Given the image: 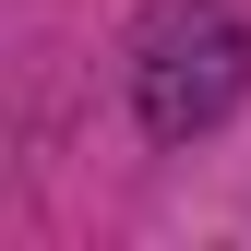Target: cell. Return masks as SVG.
<instances>
[{
	"label": "cell",
	"instance_id": "obj_1",
	"mask_svg": "<svg viewBox=\"0 0 251 251\" xmlns=\"http://www.w3.org/2000/svg\"><path fill=\"white\" fill-rule=\"evenodd\" d=\"M251 96V24L227 0H155L132 36V108L155 144H203L215 120Z\"/></svg>",
	"mask_w": 251,
	"mask_h": 251
}]
</instances>
